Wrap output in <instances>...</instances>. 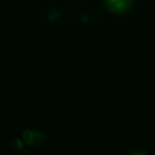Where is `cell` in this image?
<instances>
[{"mask_svg": "<svg viewBox=\"0 0 155 155\" xmlns=\"http://www.w3.org/2000/svg\"><path fill=\"white\" fill-rule=\"evenodd\" d=\"M23 138L24 140L29 144V145H39L44 142V137L40 132L38 131H31V130H27L23 133Z\"/></svg>", "mask_w": 155, "mask_h": 155, "instance_id": "7a4b0ae2", "label": "cell"}, {"mask_svg": "<svg viewBox=\"0 0 155 155\" xmlns=\"http://www.w3.org/2000/svg\"><path fill=\"white\" fill-rule=\"evenodd\" d=\"M10 147H11V149H13V150H19V149H22L23 144H22V142H21L19 139H13V140L11 142Z\"/></svg>", "mask_w": 155, "mask_h": 155, "instance_id": "3957f363", "label": "cell"}, {"mask_svg": "<svg viewBox=\"0 0 155 155\" xmlns=\"http://www.w3.org/2000/svg\"><path fill=\"white\" fill-rule=\"evenodd\" d=\"M132 0H105L107 7L115 13H124L131 7Z\"/></svg>", "mask_w": 155, "mask_h": 155, "instance_id": "6da1fadb", "label": "cell"}, {"mask_svg": "<svg viewBox=\"0 0 155 155\" xmlns=\"http://www.w3.org/2000/svg\"><path fill=\"white\" fill-rule=\"evenodd\" d=\"M132 155H144V154H142V153H133Z\"/></svg>", "mask_w": 155, "mask_h": 155, "instance_id": "277c9868", "label": "cell"}]
</instances>
